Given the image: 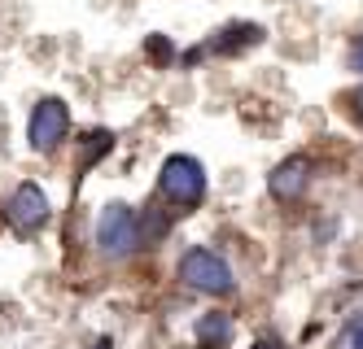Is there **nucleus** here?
<instances>
[{"label":"nucleus","instance_id":"obj_4","mask_svg":"<svg viewBox=\"0 0 363 349\" xmlns=\"http://www.w3.org/2000/svg\"><path fill=\"white\" fill-rule=\"evenodd\" d=\"M66 136H70V105L62 96H40L31 118H27V144L48 157L62 149Z\"/></svg>","mask_w":363,"mask_h":349},{"label":"nucleus","instance_id":"obj_9","mask_svg":"<svg viewBox=\"0 0 363 349\" xmlns=\"http://www.w3.org/2000/svg\"><path fill=\"white\" fill-rule=\"evenodd\" d=\"M110 149H114V136H110V131H92V136L84 140V153H79V171H88L92 162H101Z\"/></svg>","mask_w":363,"mask_h":349},{"label":"nucleus","instance_id":"obj_13","mask_svg":"<svg viewBox=\"0 0 363 349\" xmlns=\"http://www.w3.org/2000/svg\"><path fill=\"white\" fill-rule=\"evenodd\" d=\"M350 70H359L363 74V35L354 40V48H350Z\"/></svg>","mask_w":363,"mask_h":349},{"label":"nucleus","instance_id":"obj_11","mask_svg":"<svg viewBox=\"0 0 363 349\" xmlns=\"http://www.w3.org/2000/svg\"><path fill=\"white\" fill-rule=\"evenodd\" d=\"M346 349H363V314L346 328Z\"/></svg>","mask_w":363,"mask_h":349},{"label":"nucleus","instance_id":"obj_3","mask_svg":"<svg viewBox=\"0 0 363 349\" xmlns=\"http://www.w3.org/2000/svg\"><path fill=\"white\" fill-rule=\"evenodd\" d=\"M179 280H184L189 288H197V292H206V297H228V292L237 288L232 266L215 249H201V245L179 258Z\"/></svg>","mask_w":363,"mask_h":349},{"label":"nucleus","instance_id":"obj_1","mask_svg":"<svg viewBox=\"0 0 363 349\" xmlns=\"http://www.w3.org/2000/svg\"><path fill=\"white\" fill-rule=\"evenodd\" d=\"M145 245V227H140V214L127 205V201H110L101 210V223H96V249L106 258H132Z\"/></svg>","mask_w":363,"mask_h":349},{"label":"nucleus","instance_id":"obj_5","mask_svg":"<svg viewBox=\"0 0 363 349\" xmlns=\"http://www.w3.org/2000/svg\"><path fill=\"white\" fill-rule=\"evenodd\" d=\"M48 214H53V205H48L40 183H18L9 193V201H5V219H9V227L18 236H35L48 223Z\"/></svg>","mask_w":363,"mask_h":349},{"label":"nucleus","instance_id":"obj_2","mask_svg":"<svg viewBox=\"0 0 363 349\" xmlns=\"http://www.w3.org/2000/svg\"><path fill=\"white\" fill-rule=\"evenodd\" d=\"M158 193L179 210L201 205L206 201V166L189 153H171L162 162V171H158Z\"/></svg>","mask_w":363,"mask_h":349},{"label":"nucleus","instance_id":"obj_8","mask_svg":"<svg viewBox=\"0 0 363 349\" xmlns=\"http://www.w3.org/2000/svg\"><path fill=\"white\" fill-rule=\"evenodd\" d=\"M232 341V319L223 310H211V314H201V324H197V345L201 349H228Z\"/></svg>","mask_w":363,"mask_h":349},{"label":"nucleus","instance_id":"obj_14","mask_svg":"<svg viewBox=\"0 0 363 349\" xmlns=\"http://www.w3.org/2000/svg\"><path fill=\"white\" fill-rule=\"evenodd\" d=\"M258 349H280V341H276V336H272V341L263 336V341H258Z\"/></svg>","mask_w":363,"mask_h":349},{"label":"nucleus","instance_id":"obj_12","mask_svg":"<svg viewBox=\"0 0 363 349\" xmlns=\"http://www.w3.org/2000/svg\"><path fill=\"white\" fill-rule=\"evenodd\" d=\"M350 114H354V118H359V127H363V84L350 92Z\"/></svg>","mask_w":363,"mask_h":349},{"label":"nucleus","instance_id":"obj_6","mask_svg":"<svg viewBox=\"0 0 363 349\" xmlns=\"http://www.w3.org/2000/svg\"><path fill=\"white\" fill-rule=\"evenodd\" d=\"M306 183H311V162L306 157H284V162L267 175V193L276 201H298L306 193Z\"/></svg>","mask_w":363,"mask_h":349},{"label":"nucleus","instance_id":"obj_10","mask_svg":"<svg viewBox=\"0 0 363 349\" xmlns=\"http://www.w3.org/2000/svg\"><path fill=\"white\" fill-rule=\"evenodd\" d=\"M145 52H149V62H153V66H167V62L175 57V48H171L167 35H149V40H145Z\"/></svg>","mask_w":363,"mask_h":349},{"label":"nucleus","instance_id":"obj_7","mask_svg":"<svg viewBox=\"0 0 363 349\" xmlns=\"http://www.w3.org/2000/svg\"><path fill=\"white\" fill-rule=\"evenodd\" d=\"M263 40V26H254V22H232V26H223V31L211 40V52H241V48H250V44H258Z\"/></svg>","mask_w":363,"mask_h":349}]
</instances>
